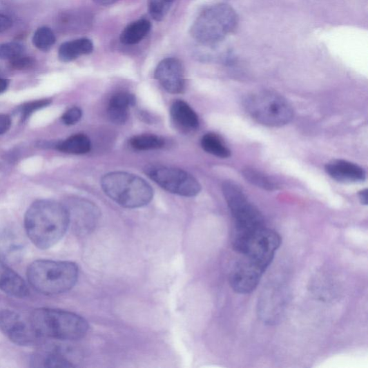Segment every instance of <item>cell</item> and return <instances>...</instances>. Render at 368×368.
<instances>
[{
	"instance_id": "1",
	"label": "cell",
	"mask_w": 368,
	"mask_h": 368,
	"mask_svg": "<svg viewBox=\"0 0 368 368\" xmlns=\"http://www.w3.org/2000/svg\"><path fill=\"white\" fill-rule=\"evenodd\" d=\"M70 224L68 209L50 200L33 203L25 217V229L31 242L39 249H48L66 234Z\"/></svg>"
},
{
	"instance_id": "2",
	"label": "cell",
	"mask_w": 368,
	"mask_h": 368,
	"mask_svg": "<svg viewBox=\"0 0 368 368\" xmlns=\"http://www.w3.org/2000/svg\"><path fill=\"white\" fill-rule=\"evenodd\" d=\"M32 326L40 338L64 341L78 340L88 332V322L73 312L40 308L29 317Z\"/></svg>"
},
{
	"instance_id": "3",
	"label": "cell",
	"mask_w": 368,
	"mask_h": 368,
	"mask_svg": "<svg viewBox=\"0 0 368 368\" xmlns=\"http://www.w3.org/2000/svg\"><path fill=\"white\" fill-rule=\"evenodd\" d=\"M79 267L70 261L39 260L34 261L27 271L30 286L45 295L66 293L76 285Z\"/></svg>"
},
{
	"instance_id": "4",
	"label": "cell",
	"mask_w": 368,
	"mask_h": 368,
	"mask_svg": "<svg viewBox=\"0 0 368 368\" xmlns=\"http://www.w3.org/2000/svg\"><path fill=\"white\" fill-rule=\"evenodd\" d=\"M222 191L234 220L232 245L236 250L253 233L266 226L265 221L237 184L226 182L222 185Z\"/></svg>"
},
{
	"instance_id": "5",
	"label": "cell",
	"mask_w": 368,
	"mask_h": 368,
	"mask_svg": "<svg viewBox=\"0 0 368 368\" xmlns=\"http://www.w3.org/2000/svg\"><path fill=\"white\" fill-rule=\"evenodd\" d=\"M239 17L229 5L218 3L204 9L191 28L193 38L204 45H214L233 33Z\"/></svg>"
},
{
	"instance_id": "6",
	"label": "cell",
	"mask_w": 368,
	"mask_h": 368,
	"mask_svg": "<svg viewBox=\"0 0 368 368\" xmlns=\"http://www.w3.org/2000/svg\"><path fill=\"white\" fill-rule=\"evenodd\" d=\"M101 185L105 194L122 207H143L153 198L151 186L132 173L122 171L109 173L102 177Z\"/></svg>"
},
{
	"instance_id": "7",
	"label": "cell",
	"mask_w": 368,
	"mask_h": 368,
	"mask_svg": "<svg viewBox=\"0 0 368 368\" xmlns=\"http://www.w3.org/2000/svg\"><path fill=\"white\" fill-rule=\"evenodd\" d=\"M244 108L258 124L268 127H282L293 117L290 103L282 95L271 91L251 95L244 100Z\"/></svg>"
},
{
	"instance_id": "8",
	"label": "cell",
	"mask_w": 368,
	"mask_h": 368,
	"mask_svg": "<svg viewBox=\"0 0 368 368\" xmlns=\"http://www.w3.org/2000/svg\"><path fill=\"white\" fill-rule=\"evenodd\" d=\"M148 177L164 189L186 197L198 195L202 186L188 173L176 168L153 166L147 168Z\"/></svg>"
},
{
	"instance_id": "9",
	"label": "cell",
	"mask_w": 368,
	"mask_h": 368,
	"mask_svg": "<svg viewBox=\"0 0 368 368\" xmlns=\"http://www.w3.org/2000/svg\"><path fill=\"white\" fill-rule=\"evenodd\" d=\"M0 330L12 342L21 346H30L41 338L34 330L30 318L11 310L0 311Z\"/></svg>"
},
{
	"instance_id": "10",
	"label": "cell",
	"mask_w": 368,
	"mask_h": 368,
	"mask_svg": "<svg viewBox=\"0 0 368 368\" xmlns=\"http://www.w3.org/2000/svg\"><path fill=\"white\" fill-rule=\"evenodd\" d=\"M265 272V269L242 257L237 262L231 273V286L236 293H251L257 288Z\"/></svg>"
},
{
	"instance_id": "11",
	"label": "cell",
	"mask_w": 368,
	"mask_h": 368,
	"mask_svg": "<svg viewBox=\"0 0 368 368\" xmlns=\"http://www.w3.org/2000/svg\"><path fill=\"white\" fill-rule=\"evenodd\" d=\"M155 79L168 93L182 94L185 90L184 68L182 62L175 58H168L157 65Z\"/></svg>"
},
{
	"instance_id": "12",
	"label": "cell",
	"mask_w": 368,
	"mask_h": 368,
	"mask_svg": "<svg viewBox=\"0 0 368 368\" xmlns=\"http://www.w3.org/2000/svg\"><path fill=\"white\" fill-rule=\"evenodd\" d=\"M329 176L339 182L356 184L366 179L365 171L358 165L345 160H333L325 166Z\"/></svg>"
},
{
	"instance_id": "13",
	"label": "cell",
	"mask_w": 368,
	"mask_h": 368,
	"mask_svg": "<svg viewBox=\"0 0 368 368\" xmlns=\"http://www.w3.org/2000/svg\"><path fill=\"white\" fill-rule=\"evenodd\" d=\"M0 289L6 293L16 298H26L28 287L25 280L0 259Z\"/></svg>"
},
{
	"instance_id": "14",
	"label": "cell",
	"mask_w": 368,
	"mask_h": 368,
	"mask_svg": "<svg viewBox=\"0 0 368 368\" xmlns=\"http://www.w3.org/2000/svg\"><path fill=\"white\" fill-rule=\"evenodd\" d=\"M136 102L135 97L130 93L121 92L115 94L109 103L108 115L115 124H124L128 117V110Z\"/></svg>"
},
{
	"instance_id": "15",
	"label": "cell",
	"mask_w": 368,
	"mask_h": 368,
	"mask_svg": "<svg viewBox=\"0 0 368 368\" xmlns=\"http://www.w3.org/2000/svg\"><path fill=\"white\" fill-rule=\"evenodd\" d=\"M93 50L91 40L79 39L63 43L59 50V58L63 62L73 61L81 56L90 55Z\"/></svg>"
},
{
	"instance_id": "16",
	"label": "cell",
	"mask_w": 368,
	"mask_h": 368,
	"mask_svg": "<svg viewBox=\"0 0 368 368\" xmlns=\"http://www.w3.org/2000/svg\"><path fill=\"white\" fill-rule=\"evenodd\" d=\"M171 115L177 124L186 130H195L200 126L197 113L182 100L173 102L171 108Z\"/></svg>"
},
{
	"instance_id": "17",
	"label": "cell",
	"mask_w": 368,
	"mask_h": 368,
	"mask_svg": "<svg viewBox=\"0 0 368 368\" xmlns=\"http://www.w3.org/2000/svg\"><path fill=\"white\" fill-rule=\"evenodd\" d=\"M151 30L148 20L139 19L129 24L120 34L119 40L122 44L133 46L142 41Z\"/></svg>"
},
{
	"instance_id": "18",
	"label": "cell",
	"mask_w": 368,
	"mask_h": 368,
	"mask_svg": "<svg viewBox=\"0 0 368 368\" xmlns=\"http://www.w3.org/2000/svg\"><path fill=\"white\" fill-rule=\"evenodd\" d=\"M99 212L94 204L81 201L76 210L75 220L81 231H89L94 229L99 219Z\"/></svg>"
},
{
	"instance_id": "19",
	"label": "cell",
	"mask_w": 368,
	"mask_h": 368,
	"mask_svg": "<svg viewBox=\"0 0 368 368\" xmlns=\"http://www.w3.org/2000/svg\"><path fill=\"white\" fill-rule=\"evenodd\" d=\"M31 363L35 367H73L75 365L57 350H43L35 354Z\"/></svg>"
},
{
	"instance_id": "20",
	"label": "cell",
	"mask_w": 368,
	"mask_h": 368,
	"mask_svg": "<svg viewBox=\"0 0 368 368\" xmlns=\"http://www.w3.org/2000/svg\"><path fill=\"white\" fill-rule=\"evenodd\" d=\"M91 148L90 139L83 134L71 136L57 146L59 151L75 155L89 153Z\"/></svg>"
},
{
	"instance_id": "21",
	"label": "cell",
	"mask_w": 368,
	"mask_h": 368,
	"mask_svg": "<svg viewBox=\"0 0 368 368\" xmlns=\"http://www.w3.org/2000/svg\"><path fill=\"white\" fill-rule=\"evenodd\" d=\"M201 144L206 152L221 157V159H227L231 156V151L216 134L207 133L204 135L202 139Z\"/></svg>"
},
{
	"instance_id": "22",
	"label": "cell",
	"mask_w": 368,
	"mask_h": 368,
	"mask_svg": "<svg viewBox=\"0 0 368 368\" xmlns=\"http://www.w3.org/2000/svg\"><path fill=\"white\" fill-rule=\"evenodd\" d=\"M243 177L252 185L267 191L277 190L279 186L277 182L256 169L247 168L242 171Z\"/></svg>"
},
{
	"instance_id": "23",
	"label": "cell",
	"mask_w": 368,
	"mask_h": 368,
	"mask_svg": "<svg viewBox=\"0 0 368 368\" xmlns=\"http://www.w3.org/2000/svg\"><path fill=\"white\" fill-rule=\"evenodd\" d=\"M130 146L138 151H150L159 149L164 146V139L155 135H140L133 137L130 140Z\"/></svg>"
},
{
	"instance_id": "24",
	"label": "cell",
	"mask_w": 368,
	"mask_h": 368,
	"mask_svg": "<svg viewBox=\"0 0 368 368\" xmlns=\"http://www.w3.org/2000/svg\"><path fill=\"white\" fill-rule=\"evenodd\" d=\"M12 233H2L0 235V253H2L5 259H15L19 256L21 251V245L19 240H17Z\"/></svg>"
},
{
	"instance_id": "25",
	"label": "cell",
	"mask_w": 368,
	"mask_h": 368,
	"mask_svg": "<svg viewBox=\"0 0 368 368\" xmlns=\"http://www.w3.org/2000/svg\"><path fill=\"white\" fill-rule=\"evenodd\" d=\"M55 43V35L49 28L41 27L34 33L32 43L35 47L41 50H49Z\"/></svg>"
},
{
	"instance_id": "26",
	"label": "cell",
	"mask_w": 368,
	"mask_h": 368,
	"mask_svg": "<svg viewBox=\"0 0 368 368\" xmlns=\"http://www.w3.org/2000/svg\"><path fill=\"white\" fill-rule=\"evenodd\" d=\"M174 0H148V10L153 19L162 21L165 19Z\"/></svg>"
},
{
	"instance_id": "27",
	"label": "cell",
	"mask_w": 368,
	"mask_h": 368,
	"mask_svg": "<svg viewBox=\"0 0 368 368\" xmlns=\"http://www.w3.org/2000/svg\"><path fill=\"white\" fill-rule=\"evenodd\" d=\"M24 46L15 42L7 43L0 45V59L12 61L17 57L24 55Z\"/></svg>"
},
{
	"instance_id": "28",
	"label": "cell",
	"mask_w": 368,
	"mask_h": 368,
	"mask_svg": "<svg viewBox=\"0 0 368 368\" xmlns=\"http://www.w3.org/2000/svg\"><path fill=\"white\" fill-rule=\"evenodd\" d=\"M50 102L49 99H41L26 103L21 110L23 119H26L35 111L48 106Z\"/></svg>"
},
{
	"instance_id": "29",
	"label": "cell",
	"mask_w": 368,
	"mask_h": 368,
	"mask_svg": "<svg viewBox=\"0 0 368 368\" xmlns=\"http://www.w3.org/2000/svg\"><path fill=\"white\" fill-rule=\"evenodd\" d=\"M81 116V110L78 108H73L64 113L62 120L66 126H73L77 124Z\"/></svg>"
},
{
	"instance_id": "30",
	"label": "cell",
	"mask_w": 368,
	"mask_h": 368,
	"mask_svg": "<svg viewBox=\"0 0 368 368\" xmlns=\"http://www.w3.org/2000/svg\"><path fill=\"white\" fill-rule=\"evenodd\" d=\"M34 64V60L28 57L23 55L10 61V66L12 68L23 70L31 67Z\"/></svg>"
},
{
	"instance_id": "31",
	"label": "cell",
	"mask_w": 368,
	"mask_h": 368,
	"mask_svg": "<svg viewBox=\"0 0 368 368\" xmlns=\"http://www.w3.org/2000/svg\"><path fill=\"white\" fill-rule=\"evenodd\" d=\"M11 127V119L8 115H0V135L7 133Z\"/></svg>"
},
{
	"instance_id": "32",
	"label": "cell",
	"mask_w": 368,
	"mask_h": 368,
	"mask_svg": "<svg viewBox=\"0 0 368 368\" xmlns=\"http://www.w3.org/2000/svg\"><path fill=\"white\" fill-rule=\"evenodd\" d=\"M12 26V21L8 16L0 13V33L8 30Z\"/></svg>"
},
{
	"instance_id": "33",
	"label": "cell",
	"mask_w": 368,
	"mask_h": 368,
	"mask_svg": "<svg viewBox=\"0 0 368 368\" xmlns=\"http://www.w3.org/2000/svg\"><path fill=\"white\" fill-rule=\"evenodd\" d=\"M359 200L360 202L364 205H367V189L365 188L359 192Z\"/></svg>"
},
{
	"instance_id": "34",
	"label": "cell",
	"mask_w": 368,
	"mask_h": 368,
	"mask_svg": "<svg viewBox=\"0 0 368 368\" xmlns=\"http://www.w3.org/2000/svg\"><path fill=\"white\" fill-rule=\"evenodd\" d=\"M93 1L99 6H108L115 4L119 0H93Z\"/></svg>"
},
{
	"instance_id": "35",
	"label": "cell",
	"mask_w": 368,
	"mask_h": 368,
	"mask_svg": "<svg viewBox=\"0 0 368 368\" xmlns=\"http://www.w3.org/2000/svg\"><path fill=\"white\" fill-rule=\"evenodd\" d=\"M9 85L8 80L0 77V94L4 93Z\"/></svg>"
}]
</instances>
